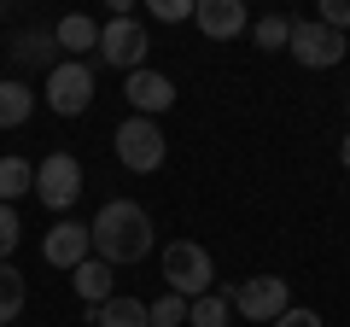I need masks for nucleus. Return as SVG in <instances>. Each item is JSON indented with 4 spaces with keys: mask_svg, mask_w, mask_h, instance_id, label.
<instances>
[{
    "mask_svg": "<svg viewBox=\"0 0 350 327\" xmlns=\"http://www.w3.org/2000/svg\"><path fill=\"white\" fill-rule=\"evenodd\" d=\"M88 239H94V257L111 269L123 263H140V257H152V211L135 199H105L100 211H94V222H88Z\"/></svg>",
    "mask_w": 350,
    "mask_h": 327,
    "instance_id": "f257e3e1",
    "label": "nucleus"
},
{
    "mask_svg": "<svg viewBox=\"0 0 350 327\" xmlns=\"http://www.w3.org/2000/svg\"><path fill=\"white\" fill-rule=\"evenodd\" d=\"M158 269H163V287L175 298H187V304L204 298V292H216V263H211V252H204L199 239H170Z\"/></svg>",
    "mask_w": 350,
    "mask_h": 327,
    "instance_id": "f03ea898",
    "label": "nucleus"
},
{
    "mask_svg": "<svg viewBox=\"0 0 350 327\" xmlns=\"http://www.w3.org/2000/svg\"><path fill=\"white\" fill-rule=\"evenodd\" d=\"M41 100L53 105V117H82L94 105V64L82 59H59L41 82Z\"/></svg>",
    "mask_w": 350,
    "mask_h": 327,
    "instance_id": "7ed1b4c3",
    "label": "nucleus"
},
{
    "mask_svg": "<svg viewBox=\"0 0 350 327\" xmlns=\"http://www.w3.org/2000/svg\"><path fill=\"white\" fill-rule=\"evenodd\" d=\"M111 140H117V164L135 170V176H152L163 164V152H170V140H163V129L152 123V117H123Z\"/></svg>",
    "mask_w": 350,
    "mask_h": 327,
    "instance_id": "20e7f679",
    "label": "nucleus"
},
{
    "mask_svg": "<svg viewBox=\"0 0 350 327\" xmlns=\"http://www.w3.org/2000/svg\"><path fill=\"white\" fill-rule=\"evenodd\" d=\"M36 199L47 205L53 216L82 199V158H76V152H47V158L36 164Z\"/></svg>",
    "mask_w": 350,
    "mask_h": 327,
    "instance_id": "39448f33",
    "label": "nucleus"
},
{
    "mask_svg": "<svg viewBox=\"0 0 350 327\" xmlns=\"http://www.w3.org/2000/svg\"><path fill=\"white\" fill-rule=\"evenodd\" d=\"M228 310L269 327L280 310H292V287L280 275H251V280H239V287H228Z\"/></svg>",
    "mask_w": 350,
    "mask_h": 327,
    "instance_id": "423d86ee",
    "label": "nucleus"
},
{
    "mask_svg": "<svg viewBox=\"0 0 350 327\" xmlns=\"http://www.w3.org/2000/svg\"><path fill=\"white\" fill-rule=\"evenodd\" d=\"M100 53L105 64H111V70H140V64H146V53H152V36H146V24H140V18H111V24L100 29Z\"/></svg>",
    "mask_w": 350,
    "mask_h": 327,
    "instance_id": "0eeeda50",
    "label": "nucleus"
},
{
    "mask_svg": "<svg viewBox=\"0 0 350 327\" xmlns=\"http://www.w3.org/2000/svg\"><path fill=\"white\" fill-rule=\"evenodd\" d=\"M286 53L304 64V70H333V64L345 59V36L310 18V24H292V41H286Z\"/></svg>",
    "mask_w": 350,
    "mask_h": 327,
    "instance_id": "6e6552de",
    "label": "nucleus"
},
{
    "mask_svg": "<svg viewBox=\"0 0 350 327\" xmlns=\"http://www.w3.org/2000/svg\"><path fill=\"white\" fill-rule=\"evenodd\" d=\"M123 100L135 105V117H152V123H158V117L175 105V82H170L163 70H152V64H140V70H129Z\"/></svg>",
    "mask_w": 350,
    "mask_h": 327,
    "instance_id": "1a4fd4ad",
    "label": "nucleus"
},
{
    "mask_svg": "<svg viewBox=\"0 0 350 327\" xmlns=\"http://www.w3.org/2000/svg\"><path fill=\"white\" fill-rule=\"evenodd\" d=\"M41 257H47L53 269H76L94 257V239H88V222H70V216H59V222L47 228V239H41Z\"/></svg>",
    "mask_w": 350,
    "mask_h": 327,
    "instance_id": "9d476101",
    "label": "nucleus"
},
{
    "mask_svg": "<svg viewBox=\"0 0 350 327\" xmlns=\"http://www.w3.org/2000/svg\"><path fill=\"white\" fill-rule=\"evenodd\" d=\"M193 24L211 41H239L245 36V0H193Z\"/></svg>",
    "mask_w": 350,
    "mask_h": 327,
    "instance_id": "9b49d317",
    "label": "nucleus"
},
{
    "mask_svg": "<svg viewBox=\"0 0 350 327\" xmlns=\"http://www.w3.org/2000/svg\"><path fill=\"white\" fill-rule=\"evenodd\" d=\"M53 41H59V53H70V59H82V64H88V53L100 47V24H94L88 12H70V18H59Z\"/></svg>",
    "mask_w": 350,
    "mask_h": 327,
    "instance_id": "f8f14e48",
    "label": "nucleus"
},
{
    "mask_svg": "<svg viewBox=\"0 0 350 327\" xmlns=\"http://www.w3.org/2000/svg\"><path fill=\"white\" fill-rule=\"evenodd\" d=\"M36 112V88L24 76H0V129H24Z\"/></svg>",
    "mask_w": 350,
    "mask_h": 327,
    "instance_id": "ddd939ff",
    "label": "nucleus"
},
{
    "mask_svg": "<svg viewBox=\"0 0 350 327\" xmlns=\"http://www.w3.org/2000/svg\"><path fill=\"white\" fill-rule=\"evenodd\" d=\"M70 287H76V298H82L88 310H100V304L111 298V263H100V257L76 263V269H70Z\"/></svg>",
    "mask_w": 350,
    "mask_h": 327,
    "instance_id": "4468645a",
    "label": "nucleus"
},
{
    "mask_svg": "<svg viewBox=\"0 0 350 327\" xmlns=\"http://www.w3.org/2000/svg\"><path fill=\"white\" fill-rule=\"evenodd\" d=\"M88 322H94V327H152V315H146V304H140V298L111 292L100 310H88Z\"/></svg>",
    "mask_w": 350,
    "mask_h": 327,
    "instance_id": "2eb2a0df",
    "label": "nucleus"
},
{
    "mask_svg": "<svg viewBox=\"0 0 350 327\" xmlns=\"http://www.w3.org/2000/svg\"><path fill=\"white\" fill-rule=\"evenodd\" d=\"M12 59H18V64H41V70H53V64H59V41H53V29H24V36L12 41Z\"/></svg>",
    "mask_w": 350,
    "mask_h": 327,
    "instance_id": "dca6fc26",
    "label": "nucleus"
},
{
    "mask_svg": "<svg viewBox=\"0 0 350 327\" xmlns=\"http://www.w3.org/2000/svg\"><path fill=\"white\" fill-rule=\"evenodd\" d=\"M24 193H36V164L29 158H0V205H18Z\"/></svg>",
    "mask_w": 350,
    "mask_h": 327,
    "instance_id": "f3484780",
    "label": "nucleus"
},
{
    "mask_svg": "<svg viewBox=\"0 0 350 327\" xmlns=\"http://www.w3.org/2000/svg\"><path fill=\"white\" fill-rule=\"evenodd\" d=\"M24 304H29V287H24V275H18V263H0V327L18 322Z\"/></svg>",
    "mask_w": 350,
    "mask_h": 327,
    "instance_id": "a211bd4d",
    "label": "nucleus"
},
{
    "mask_svg": "<svg viewBox=\"0 0 350 327\" xmlns=\"http://www.w3.org/2000/svg\"><path fill=\"white\" fill-rule=\"evenodd\" d=\"M234 310H228V292H204V298L187 304V327H228Z\"/></svg>",
    "mask_w": 350,
    "mask_h": 327,
    "instance_id": "6ab92c4d",
    "label": "nucleus"
},
{
    "mask_svg": "<svg viewBox=\"0 0 350 327\" xmlns=\"http://www.w3.org/2000/svg\"><path fill=\"white\" fill-rule=\"evenodd\" d=\"M251 41H257L262 53H286V41H292V18H280V12L257 18V24H251Z\"/></svg>",
    "mask_w": 350,
    "mask_h": 327,
    "instance_id": "aec40b11",
    "label": "nucleus"
},
{
    "mask_svg": "<svg viewBox=\"0 0 350 327\" xmlns=\"http://www.w3.org/2000/svg\"><path fill=\"white\" fill-rule=\"evenodd\" d=\"M152 327H187V298H175V292H163V298L146 304Z\"/></svg>",
    "mask_w": 350,
    "mask_h": 327,
    "instance_id": "412c9836",
    "label": "nucleus"
},
{
    "mask_svg": "<svg viewBox=\"0 0 350 327\" xmlns=\"http://www.w3.org/2000/svg\"><path fill=\"white\" fill-rule=\"evenodd\" d=\"M18 239H24V222H18V205H0V263H12Z\"/></svg>",
    "mask_w": 350,
    "mask_h": 327,
    "instance_id": "4be33fe9",
    "label": "nucleus"
},
{
    "mask_svg": "<svg viewBox=\"0 0 350 327\" xmlns=\"http://www.w3.org/2000/svg\"><path fill=\"white\" fill-rule=\"evenodd\" d=\"M158 24H193V0H152Z\"/></svg>",
    "mask_w": 350,
    "mask_h": 327,
    "instance_id": "5701e85b",
    "label": "nucleus"
},
{
    "mask_svg": "<svg viewBox=\"0 0 350 327\" xmlns=\"http://www.w3.org/2000/svg\"><path fill=\"white\" fill-rule=\"evenodd\" d=\"M315 24H327V29H338V36H345V29H350V0H321Z\"/></svg>",
    "mask_w": 350,
    "mask_h": 327,
    "instance_id": "b1692460",
    "label": "nucleus"
},
{
    "mask_svg": "<svg viewBox=\"0 0 350 327\" xmlns=\"http://www.w3.org/2000/svg\"><path fill=\"white\" fill-rule=\"evenodd\" d=\"M269 327H321V315H315V310H304V304H292V310H280Z\"/></svg>",
    "mask_w": 350,
    "mask_h": 327,
    "instance_id": "393cba45",
    "label": "nucleus"
},
{
    "mask_svg": "<svg viewBox=\"0 0 350 327\" xmlns=\"http://www.w3.org/2000/svg\"><path fill=\"white\" fill-rule=\"evenodd\" d=\"M338 164L350 170V129H345V140H338Z\"/></svg>",
    "mask_w": 350,
    "mask_h": 327,
    "instance_id": "a878e982",
    "label": "nucleus"
}]
</instances>
